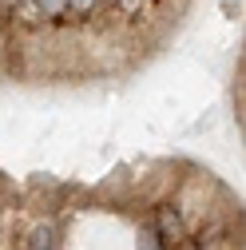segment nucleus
I'll use <instances>...</instances> for the list:
<instances>
[{"mask_svg": "<svg viewBox=\"0 0 246 250\" xmlns=\"http://www.w3.org/2000/svg\"><path fill=\"white\" fill-rule=\"evenodd\" d=\"M32 250H56V230L52 227H36L32 230Z\"/></svg>", "mask_w": 246, "mask_h": 250, "instance_id": "nucleus-2", "label": "nucleus"}, {"mask_svg": "<svg viewBox=\"0 0 246 250\" xmlns=\"http://www.w3.org/2000/svg\"><path fill=\"white\" fill-rule=\"evenodd\" d=\"M159 230H163L159 238H171V242H179V238H183V223H179V214H175L171 207H163V210H159Z\"/></svg>", "mask_w": 246, "mask_h": 250, "instance_id": "nucleus-1", "label": "nucleus"}, {"mask_svg": "<svg viewBox=\"0 0 246 250\" xmlns=\"http://www.w3.org/2000/svg\"><path fill=\"white\" fill-rule=\"evenodd\" d=\"M4 4H16V0H4Z\"/></svg>", "mask_w": 246, "mask_h": 250, "instance_id": "nucleus-7", "label": "nucleus"}, {"mask_svg": "<svg viewBox=\"0 0 246 250\" xmlns=\"http://www.w3.org/2000/svg\"><path fill=\"white\" fill-rule=\"evenodd\" d=\"M68 4H72L76 12H87V8H91V0H64V8H68Z\"/></svg>", "mask_w": 246, "mask_h": 250, "instance_id": "nucleus-5", "label": "nucleus"}, {"mask_svg": "<svg viewBox=\"0 0 246 250\" xmlns=\"http://www.w3.org/2000/svg\"><path fill=\"white\" fill-rule=\"evenodd\" d=\"M36 4H40L44 16H60V12H64V0H36Z\"/></svg>", "mask_w": 246, "mask_h": 250, "instance_id": "nucleus-3", "label": "nucleus"}, {"mask_svg": "<svg viewBox=\"0 0 246 250\" xmlns=\"http://www.w3.org/2000/svg\"><path fill=\"white\" fill-rule=\"evenodd\" d=\"M123 4H127V8H131V12H135V8H139V0H123Z\"/></svg>", "mask_w": 246, "mask_h": 250, "instance_id": "nucleus-6", "label": "nucleus"}, {"mask_svg": "<svg viewBox=\"0 0 246 250\" xmlns=\"http://www.w3.org/2000/svg\"><path fill=\"white\" fill-rule=\"evenodd\" d=\"M139 250H159V230H143V238H139Z\"/></svg>", "mask_w": 246, "mask_h": 250, "instance_id": "nucleus-4", "label": "nucleus"}]
</instances>
